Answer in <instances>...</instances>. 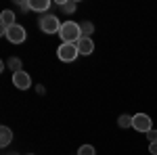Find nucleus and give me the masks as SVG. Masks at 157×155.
<instances>
[{
	"label": "nucleus",
	"mask_w": 157,
	"mask_h": 155,
	"mask_svg": "<svg viewBox=\"0 0 157 155\" xmlns=\"http://www.w3.org/2000/svg\"><path fill=\"white\" fill-rule=\"evenodd\" d=\"M80 50H78V44H67V42H61V46L57 48V57H59L63 63H71V61L78 59Z\"/></svg>",
	"instance_id": "obj_3"
},
{
	"label": "nucleus",
	"mask_w": 157,
	"mask_h": 155,
	"mask_svg": "<svg viewBox=\"0 0 157 155\" xmlns=\"http://www.w3.org/2000/svg\"><path fill=\"white\" fill-rule=\"evenodd\" d=\"M78 50H80V55H90V52L94 50L92 38H82V40L78 42Z\"/></svg>",
	"instance_id": "obj_8"
},
{
	"label": "nucleus",
	"mask_w": 157,
	"mask_h": 155,
	"mask_svg": "<svg viewBox=\"0 0 157 155\" xmlns=\"http://www.w3.org/2000/svg\"><path fill=\"white\" fill-rule=\"evenodd\" d=\"M0 23H2V29H9L15 25V13L13 11H2L0 15Z\"/></svg>",
	"instance_id": "obj_10"
},
{
	"label": "nucleus",
	"mask_w": 157,
	"mask_h": 155,
	"mask_svg": "<svg viewBox=\"0 0 157 155\" xmlns=\"http://www.w3.org/2000/svg\"><path fill=\"white\" fill-rule=\"evenodd\" d=\"M38 25H40V29H42L44 34H57L63 23L59 21V17H57V15H50V13H46V15H42V17H40Z\"/></svg>",
	"instance_id": "obj_2"
},
{
	"label": "nucleus",
	"mask_w": 157,
	"mask_h": 155,
	"mask_svg": "<svg viewBox=\"0 0 157 155\" xmlns=\"http://www.w3.org/2000/svg\"><path fill=\"white\" fill-rule=\"evenodd\" d=\"M78 155H97V151H94L92 145H82V147L78 149Z\"/></svg>",
	"instance_id": "obj_13"
},
{
	"label": "nucleus",
	"mask_w": 157,
	"mask_h": 155,
	"mask_svg": "<svg viewBox=\"0 0 157 155\" xmlns=\"http://www.w3.org/2000/svg\"><path fill=\"white\" fill-rule=\"evenodd\" d=\"M61 9H63V13H67V15H73V11H75V2H63Z\"/></svg>",
	"instance_id": "obj_15"
},
{
	"label": "nucleus",
	"mask_w": 157,
	"mask_h": 155,
	"mask_svg": "<svg viewBox=\"0 0 157 155\" xmlns=\"http://www.w3.org/2000/svg\"><path fill=\"white\" fill-rule=\"evenodd\" d=\"M149 151H151L153 155H157V141H155V143H151V145H149Z\"/></svg>",
	"instance_id": "obj_17"
},
{
	"label": "nucleus",
	"mask_w": 157,
	"mask_h": 155,
	"mask_svg": "<svg viewBox=\"0 0 157 155\" xmlns=\"http://www.w3.org/2000/svg\"><path fill=\"white\" fill-rule=\"evenodd\" d=\"M2 34L6 36V40L9 42H13V44H21V42H25V27L19 23H15L13 27H9V29H2Z\"/></svg>",
	"instance_id": "obj_4"
},
{
	"label": "nucleus",
	"mask_w": 157,
	"mask_h": 155,
	"mask_svg": "<svg viewBox=\"0 0 157 155\" xmlns=\"http://www.w3.org/2000/svg\"><path fill=\"white\" fill-rule=\"evenodd\" d=\"M13 84L19 88V90H27L29 86H32V78H29V73L27 72H17V73H13Z\"/></svg>",
	"instance_id": "obj_6"
},
{
	"label": "nucleus",
	"mask_w": 157,
	"mask_h": 155,
	"mask_svg": "<svg viewBox=\"0 0 157 155\" xmlns=\"http://www.w3.org/2000/svg\"><path fill=\"white\" fill-rule=\"evenodd\" d=\"M132 128L136 132L147 134L149 130H153V122H151V118L147 113H136V115H132Z\"/></svg>",
	"instance_id": "obj_5"
},
{
	"label": "nucleus",
	"mask_w": 157,
	"mask_h": 155,
	"mask_svg": "<svg viewBox=\"0 0 157 155\" xmlns=\"http://www.w3.org/2000/svg\"><path fill=\"white\" fill-rule=\"evenodd\" d=\"M59 36L67 44H78L84 38L82 36V27H80V23H75V21H65L59 29Z\"/></svg>",
	"instance_id": "obj_1"
},
{
	"label": "nucleus",
	"mask_w": 157,
	"mask_h": 155,
	"mask_svg": "<svg viewBox=\"0 0 157 155\" xmlns=\"http://www.w3.org/2000/svg\"><path fill=\"white\" fill-rule=\"evenodd\" d=\"M80 27H82V36H84V38H90V34L94 32V25L90 23V21H82Z\"/></svg>",
	"instance_id": "obj_11"
},
{
	"label": "nucleus",
	"mask_w": 157,
	"mask_h": 155,
	"mask_svg": "<svg viewBox=\"0 0 157 155\" xmlns=\"http://www.w3.org/2000/svg\"><path fill=\"white\" fill-rule=\"evenodd\" d=\"M117 124H120V128H130V126H132V118L124 113V115H120V119H117Z\"/></svg>",
	"instance_id": "obj_14"
},
{
	"label": "nucleus",
	"mask_w": 157,
	"mask_h": 155,
	"mask_svg": "<svg viewBox=\"0 0 157 155\" xmlns=\"http://www.w3.org/2000/svg\"><path fill=\"white\" fill-rule=\"evenodd\" d=\"M50 9V0H29V11H36V13H44Z\"/></svg>",
	"instance_id": "obj_7"
},
{
	"label": "nucleus",
	"mask_w": 157,
	"mask_h": 155,
	"mask_svg": "<svg viewBox=\"0 0 157 155\" xmlns=\"http://www.w3.org/2000/svg\"><path fill=\"white\" fill-rule=\"evenodd\" d=\"M147 138H149V143H155V141H157V130H155V128L147 132Z\"/></svg>",
	"instance_id": "obj_16"
},
{
	"label": "nucleus",
	"mask_w": 157,
	"mask_h": 155,
	"mask_svg": "<svg viewBox=\"0 0 157 155\" xmlns=\"http://www.w3.org/2000/svg\"><path fill=\"white\" fill-rule=\"evenodd\" d=\"M13 143V130L9 126H2L0 128V147L4 149V147H9Z\"/></svg>",
	"instance_id": "obj_9"
},
{
	"label": "nucleus",
	"mask_w": 157,
	"mask_h": 155,
	"mask_svg": "<svg viewBox=\"0 0 157 155\" xmlns=\"http://www.w3.org/2000/svg\"><path fill=\"white\" fill-rule=\"evenodd\" d=\"M9 67L13 69V73L21 72V59H19V57H11V59H9Z\"/></svg>",
	"instance_id": "obj_12"
}]
</instances>
